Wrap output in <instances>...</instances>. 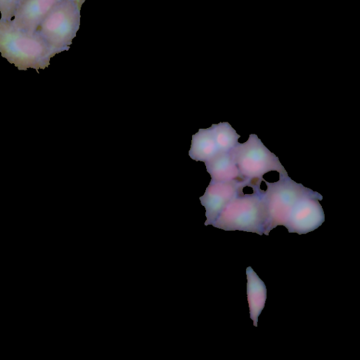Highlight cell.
<instances>
[{"label":"cell","mask_w":360,"mask_h":360,"mask_svg":"<svg viewBox=\"0 0 360 360\" xmlns=\"http://www.w3.org/2000/svg\"><path fill=\"white\" fill-rule=\"evenodd\" d=\"M205 164L212 182L243 181L230 151L219 152Z\"/></svg>","instance_id":"obj_9"},{"label":"cell","mask_w":360,"mask_h":360,"mask_svg":"<svg viewBox=\"0 0 360 360\" xmlns=\"http://www.w3.org/2000/svg\"><path fill=\"white\" fill-rule=\"evenodd\" d=\"M247 295L250 309V317L254 326H257L258 318L265 306L266 288L251 266L246 269Z\"/></svg>","instance_id":"obj_10"},{"label":"cell","mask_w":360,"mask_h":360,"mask_svg":"<svg viewBox=\"0 0 360 360\" xmlns=\"http://www.w3.org/2000/svg\"><path fill=\"white\" fill-rule=\"evenodd\" d=\"M0 53L19 70L33 68L37 72L50 64L59 52L50 47L37 32H29L16 27L11 20L0 19Z\"/></svg>","instance_id":"obj_1"},{"label":"cell","mask_w":360,"mask_h":360,"mask_svg":"<svg viewBox=\"0 0 360 360\" xmlns=\"http://www.w3.org/2000/svg\"><path fill=\"white\" fill-rule=\"evenodd\" d=\"M74 1L77 5L78 6L81 8L82 7V5L84 4V2L85 1V0H72Z\"/></svg>","instance_id":"obj_14"},{"label":"cell","mask_w":360,"mask_h":360,"mask_svg":"<svg viewBox=\"0 0 360 360\" xmlns=\"http://www.w3.org/2000/svg\"><path fill=\"white\" fill-rule=\"evenodd\" d=\"M230 153L246 186L259 189L263 175L275 171L288 174L278 157L271 153L256 134H250L247 141L238 143Z\"/></svg>","instance_id":"obj_3"},{"label":"cell","mask_w":360,"mask_h":360,"mask_svg":"<svg viewBox=\"0 0 360 360\" xmlns=\"http://www.w3.org/2000/svg\"><path fill=\"white\" fill-rule=\"evenodd\" d=\"M219 152L211 127L200 129L193 135L189 156L195 161L206 162Z\"/></svg>","instance_id":"obj_11"},{"label":"cell","mask_w":360,"mask_h":360,"mask_svg":"<svg viewBox=\"0 0 360 360\" xmlns=\"http://www.w3.org/2000/svg\"><path fill=\"white\" fill-rule=\"evenodd\" d=\"M60 0H21L15 10L13 24L29 32H35L52 7Z\"/></svg>","instance_id":"obj_8"},{"label":"cell","mask_w":360,"mask_h":360,"mask_svg":"<svg viewBox=\"0 0 360 360\" xmlns=\"http://www.w3.org/2000/svg\"><path fill=\"white\" fill-rule=\"evenodd\" d=\"M81 8L72 0H60L46 14L36 30L59 53L68 51L80 25Z\"/></svg>","instance_id":"obj_4"},{"label":"cell","mask_w":360,"mask_h":360,"mask_svg":"<svg viewBox=\"0 0 360 360\" xmlns=\"http://www.w3.org/2000/svg\"><path fill=\"white\" fill-rule=\"evenodd\" d=\"M246 187L245 182L240 180L212 182L207 187L200 202L205 208L207 220L205 225L212 224L225 205L237 194L242 193Z\"/></svg>","instance_id":"obj_7"},{"label":"cell","mask_w":360,"mask_h":360,"mask_svg":"<svg viewBox=\"0 0 360 360\" xmlns=\"http://www.w3.org/2000/svg\"><path fill=\"white\" fill-rule=\"evenodd\" d=\"M268 221L264 191L253 190L252 193H240L222 209L213 226L225 231H243L262 235Z\"/></svg>","instance_id":"obj_2"},{"label":"cell","mask_w":360,"mask_h":360,"mask_svg":"<svg viewBox=\"0 0 360 360\" xmlns=\"http://www.w3.org/2000/svg\"><path fill=\"white\" fill-rule=\"evenodd\" d=\"M267 188L264 199L267 207L268 221L264 234L278 226H285L288 216L297 201L311 189L292 180L288 174H279L276 182L263 180Z\"/></svg>","instance_id":"obj_5"},{"label":"cell","mask_w":360,"mask_h":360,"mask_svg":"<svg viewBox=\"0 0 360 360\" xmlns=\"http://www.w3.org/2000/svg\"><path fill=\"white\" fill-rule=\"evenodd\" d=\"M21 0H0V13L1 20H11Z\"/></svg>","instance_id":"obj_13"},{"label":"cell","mask_w":360,"mask_h":360,"mask_svg":"<svg viewBox=\"0 0 360 360\" xmlns=\"http://www.w3.org/2000/svg\"><path fill=\"white\" fill-rule=\"evenodd\" d=\"M322 199L321 194L312 190L301 197L291 210L285 224L288 232L305 234L319 228L325 220L319 203Z\"/></svg>","instance_id":"obj_6"},{"label":"cell","mask_w":360,"mask_h":360,"mask_svg":"<svg viewBox=\"0 0 360 360\" xmlns=\"http://www.w3.org/2000/svg\"><path fill=\"white\" fill-rule=\"evenodd\" d=\"M210 127L219 152H229L239 143L240 135L229 122L213 124Z\"/></svg>","instance_id":"obj_12"}]
</instances>
